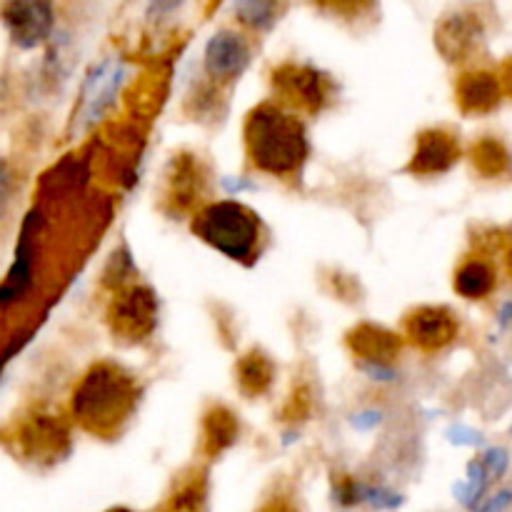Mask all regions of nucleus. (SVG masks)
<instances>
[{"instance_id": "nucleus-1", "label": "nucleus", "mask_w": 512, "mask_h": 512, "mask_svg": "<svg viewBox=\"0 0 512 512\" xmlns=\"http://www.w3.org/2000/svg\"><path fill=\"white\" fill-rule=\"evenodd\" d=\"M245 138H248L253 163L260 170L273 175L293 173L303 163L305 150H308L303 125L293 115L283 113L273 105H263V108L253 110Z\"/></svg>"}, {"instance_id": "nucleus-2", "label": "nucleus", "mask_w": 512, "mask_h": 512, "mask_svg": "<svg viewBox=\"0 0 512 512\" xmlns=\"http://www.w3.org/2000/svg\"><path fill=\"white\" fill-rule=\"evenodd\" d=\"M133 405V385L110 365H98L90 370L78 385L73 398V410L88 428L105 430L120 423Z\"/></svg>"}, {"instance_id": "nucleus-3", "label": "nucleus", "mask_w": 512, "mask_h": 512, "mask_svg": "<svg viewBox=\"0 0 512 512\" xmlns=\"http://www.w3.org/2000/svg\"><path fill=\"white\" fill-rule=\"evenodd\" d=\"M195 233L233 260H245L255 253L260 238V223L240 203H215L200 213Z\"/></svg>"}, {"instance_id": "nucleus-4", "label": "nucleus", "mask_w": 512, "mask_h": 512, "mask_svg": "<svg viewBox=\"0 0 512 512\" xmlns=\"http://www.w3.org/2000/svg\"><path fill=\"white\" fill-rule=\"evenodd\" d=\"M0 18H3L10 40L18 48H38L53 33V0H5L0 8Z\"/></svg>"}, {"instance_id": "nucleus-5", "label": "nucleus", "mask_w": 512, "mask_h": 512, "mask_svg": "<svg viewBox=\"0 0 512 512\" xmlns=\"http://www.w3.org/2000/svg\"><path fill=\"white\" fill-rule=\"evenodd\" d=\"M248 63V40L233 30H220L205 45V70L210 73V78L220 80V83L238 78L248 68Z\"/></svg>"}, {"instance_id": "nucleus-6", "label": "nucleus", "mask_w": 512, "mask_h": 512, "mask_svg": "<svg viewBox=\"0 0 512 512\" xmlns=\"http://www.w3.org/2000/svg\"><path fill=\"white\" fill-rule=\"evenodd\" d=\"M33 220L35 215H30L23 225V235H20L18 250H15V263L13 268L8 270V278L0 285V305H10L15 303V300H20L28 293L30 283H33Z\"/></svg>"}, {"instance_id": "nucleus-7", "label": "nucleus", "mask_w": 512, "mask_h": 512, "mask_svg": "<svg viewBox=\"0 0 512 512\" xmlns=\"http://www.w3.org/2000/svg\"><path fill=\"white\" fill-rule=\"evenodd\" d=\"M125 70L120 65L103 63L100 68L93 70L90 80L85 83L83 90V110L80 113L88 120H95L105 110V105L115 98V90L120 88V80H123Z\"/></svg>"}, {"instance_id": "nucleus-8", "label": "nucleus", "mask_w": 512, "mask_h": 512, "mask_svg": "<svg viewBox=\"0 0 512 512\" xmlns=\"http://www.w3.org/2000/svg\"><path fill=\"white\" fill-rule=\"evenodd\" d=\"M408 330L415 343L425 345V348H440L455 338L458 323L445 310H420L410 318Z\"/></svg>"}, {"instance_id": "nucleus-9", "label": "nucleus", "mask_w": 512, "mask_h": 512, "mask_svg": "<svg viewBox=\"0 0 512 512\" xmlns=\"http://www.w3.org/2000/svg\"><path fill=\"white\" fill-rule=\"evenodd\" d=\"M458 93L465 110H470V113H488V110H493L500 103L503 83L493 73H488V70H478V73H470L460 83Z\"/></svg>"}, {"instance_id": "nucleus-10", "label": "nucleus", "mask_w": 512, "mask_h": 512, "mask_svg": "<svg viewBox=\"0 0 512 512\" xmlns=\"http://www.w3.org/2000/svg\"><path fill=\"white\" fill-rule=\"evenodd\" d=\"M118 320L123 325V330L133 338L138 335H148V330L155 323V303L153 295L148 290H133L128 298L120 303L118 308Z\"/></svg>"}, {"instance_id": "nucleus-11", "label": "nucleus", "mask_w": 512, "mask_h": 512, "mask_svg": "<svg viewBox=\"0 0 512 512\" xmlns=\"http://www.w3.org/2000/svg\"><path fill=\"white\" fill-rule=\"evenodd\" d=\"M455 158H458L455 140L443 133H430L420 140V148L415 153V168L425 170V173H435V170L450 168Z\"/></svg>"}, {"instance_id": "nucleus-12", "label": "nucleus", "mask_w": 512, "mask_h": 512, "mask_svg": "<svg viewBox=\"0 0 512 512\" xmlns=\"http://www.w3.org/2000/svg\"><path fill=\"white\" fill-rule=\"evenodd\" d=\"M495 280H498V275H495L493 265L485 263V260H470L455 275V288L463 298L480 300L493 293Z\"/></svg>"}, {"instance_id": "nucleus-13", "label": "nucleus", "mask_w": 512, "mask_h": 512, "mask_svg": "<svg viewBox=\"0 0 512 512\" xmlns=\"http://www.w3.org/2000/svg\"><path fill=\"white\" fill-rule=\"evenodd\" d=\"M280 0H233L235 18L248 28L268 30L278 18Z\"/></svg>"}, {"instance_id": "nucleus-14", "label": "nucleus", "mask_w": 512, "mask_h": 512, "mask_svg": "<svg viewBox=\"0 0 512 512\" xmlns=\"http://www.w3.org/2000/svg\"><path fill=\"white\" fill-rule=\"evenodd\" d=\"M280 83H283L285 90L295 93V98H300L308 105H320L323 100V88H320V75L315 70H283L280 73Z\"/></svg>"}, {"instance_id": "nucleus-15", "label": "nucleus", "mask_w": 512, "mask_h": 512, "mask_svg": "<svg viewBox=\"0 0 512 512\" xmlns=\"http://www.w3.org/2000/svg\"><path fill=\"white\" fill-rule=\"evenodd\" d=\"M475 165L483 170V175H503L510 168V155L503 143L485 138L475 145Z\"/></svg>"}, {"instance_id": "nucleus-16", "label": "nucleus", "mask_w": 512, "mask_h": 512, "mask_svg": "<svg viewBox=\"0 0 512 512\" xmlns=\"http://www.w3.org/2000/svg\"><path fill=\"white\" fill-rule=\"evenodd\" d=\"M13 188H15V180H13V170L5 160H0V218L8 213L10 208V200H13Z\"/></svg>"}, {"instance_id": "nucleus-17", "label": "nucleus", "mask_w": 512, "mask_h": 512, "mask_svg": "<svg viewBox=\"0 0 512 512\" xmlns=\"http://www.w3.org/2000/svg\"><path fill=\"white\" fill-rule=\"evenodd\" d=\"M183 0H148V13L150 18H163V15L173 13Z\"/></svg>"}, {"instance_id": "nucleus-18", "label": "nucleus", "mask_w": 512, "mask_h": 512, "mask_svg": "<svg viewBox=\"0 0 512 512\" xmlns=\"http://www.w3.org/2000/svg\"><path fill=\"white\" fill-rule=\"evenodd\" d=\"M448 438L453 440V443H458V445H465V443H480V438L478 435H470V430H463V428H453L448 433Z\"/></svg>"}, {"instance_id": "nucleus-19", "label": "nucleus", "mask_w": 512, "mask_h": 512, "mask_svg": "<svg viewBox=\"0 0 512 512\" xmlns=\"http://www.w3.org/2000/svg\"><path fill=\"white\" fill-rule=\"evenodd\" d=\"M503 90L512 95V58L503 63Z\"/></svg>"}, {"instance_id": "nucleus-20", "label": "nucleus", "mask_w": 512, "mask_h": 512, "mask_svg": "<svg viewBox=\"0 0 512 512\" xmlns=\"http://www.w3.org/2000/svg\"><path fill=\"white\" fill-rule=\"evenodd\" d=\"M508 270H510V275H512V250H510V255H508Z\"/></svg>"}]
</instances>
